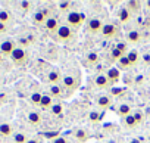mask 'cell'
Returning <instances> with one entry per match:
<instances>
[{
  "label": "cell",
  "mask_w": 150,
  "mask_h": 143,
  "mask_svg": "<svg viewBox=\"0 0 150 143\" xmlns=\"http://www.w3.org/2000/svg\"><path fill=\"white\" fill-rule=\"evenodd\" d=\"M127 58L129 59V62H131L132 66H135V65L140 62V53H138L137 50H129V52L127 53Z\"/></svg>",
  "instance_id": "603a6c76"
},
{
  "label": "cell",
  "mask_w": 150,
  "mask_h": 143,
  "mask_svg": "<svg viewBox=\"0 0 150 143\" xmlns=\"http://www.w3.org/2000/svg\"><path fill=\"white\" fill-rule=\"evenodd\" d=\"M12 140H13V143H27L30 139L25 133H15L12 136Z\"/></svg>",
  "instance_id": "4316f807"
},
{
  "label": "cell",
  "mask_w": 150,
  "mask_h": 143,
  "mask_svg": "<svg viewBox=\"0 0 150 143\" xmlns=\"http://www.w3.org/2000/svg\"><path fill=\"white\" fill-rule=\"evenodd\" d=\"M50 112H52L54 117H62V114H63V106H62V103H60V102H54V105L52 106Z\"/></svg>",
  "instance_id": "83f0119b"
},
{
  "label": "cell",
  "mask_w": 150,
  "mask_h": 143,
  "mask_svg": "<svg viewBox=\"0 0 150 143\" xmlns=\"http://www.w3.org/2000/svg\"><path fill=\"white\" fill-rule=\"evenodd\" d=\"M11 59H12V62H13L15 65L22 66V65H25L27 60H28V53L25 52V49L16 47V49L13 50V53L11 55Z\"/></svg>",
  "instance_id": "3957f363"
},
{
  "label": "cell",
  "mask_w": 150,
  "mask_h": 143,
  "mask_svg": "<svg viewBox=\"0 0 150 143\" xmlns=\"http://www.w3.org/2000/svg\"><path fill=\"white\" fill-rule=\"evenodd\" d=\"M125 38H127V43L129 44H137L141 41V33L135 28H131L125 33Z\"/></svg>",
  "instance_id": "ba28073f"
},
{
  "label": "cell",
  "mask_w": 150,
  "mask_h": 143,
  "mask_svg": "<svg viewBox=\"0 0 150 143\" xmlns=\"http://www.w3.org/2000/svg\"><path fill=\"white\" fill-rule=\"evenodd\" d=\"M84 24H86V15H84L83 12L71 11V12L66 15V25L71 27L72 30H78V28H81Z\"/></svg>",
  "instance_id": "6da1fadb"
},
{
  "label": "cell",
  "mask_w": 150,
  "mask_h": 143,
  "mask_svg": "<svg viewBox=\"0 0 150 143\" xmlns=\"http://www.w3.org/2000/svg\"><path fill=\"white\" fill-rule=\"evenodd\" d=\"M127 8L134 14V12H138L140 11V8H141V3L140 2H137V0H129V2L127 3Z\"/></svg>",
  "instance_id": "f1b7e54d"
},
{
  "label": "cell",
  "mask_w": 150,
  "mask_h": 143,
  "mask_svg": "<svg viewBox=\"0 0 150 143\" xmlns=\"http://www.w3.org/2000/svg\"><path fill=\"white\" fill-rule=\"evenodd\" d=\"M52 15H49V11H38V12H35L34 15H33V22L35 24V25H43L44 27V24H46V21H47V18H50Z\"/></svg>",
  "instance_id": "9c48e42d"
},
{
  "label": "cell",
  "mask_w": 150,
  "mask_h": 143,
  "mask_svg": "<svg viewBox=\"0 0 150 143\" xmlns=\"http://www.w3.org/2000/svg\"><path fill=\"white\" fill-rule=\"evenodd\" d=\"M116 114H118L121 118H125V117H128V115L132 114V108H131L128 103H121V105L118 106V109H116Z\"/></svg>",
  "instance_id": "d6986e66"
},
{
  "label": "cell",
  "mask_w": 150,
  "mask_h": 143,
  "mask_svg": "<svg viewBox=\"0 0 150 143\" xmlns=\"http://www.w3.org/2000/svg\"><path fill=\"white\" fill-rule=\"evenodd\" d=\"M149 81H150V75H149Z\"/></svg>",
  "instance_id": "ee69618b"
},
{
  "label": "cell",
  "mask_w": 150,
  "mask_h": 143,
  "mask_svg": "<svg viewBox=\"0 0 150 143\" xmlns=\"http://www.w3.org/2000/svg\"><path fill=\"white\" fill-rule=\"evenodd\" d=\"M96 103H97L99 108H102V109H108V108L112 106L113 99H112L110 96H108V95H102V96H99V97L96 99Z\"/></svg>",
  "instance_id": "9a60e30c"
},
{
  "label": "cell",
  "mask_w": 150,
  "mask_h": 143,
  "mask_svg": "<svg viewBox=\"0 0 150 143\" xmlns=\"http://www.w3.org/2000/svg\"><path fill=\"white\" fill-rule=\"evenodd\" d=\"M49 96H52L53 99H60L63 96V87L60 84H56V86H49Z\"/></svg>",
  "instance_id": "e0dca14e"
},
{
  "label": "cell",
  "mask_w": 150,
  "mask_h": 143,
  "mask_svg": "<svg viewBox=\"0 0 150 143\" xmlns=\"http://www.w3.org/2000/svg\"><path fill=\"white\" fill-rule=\"evenodd\" d=\"M44 28L49 31V33H57V30L60 28V24H59V19L56 16H50L47 18L46 24H44Z\"/></svg>",
  "instance_id": "5bb4252c"
},
{
  "label": "cell",
  "mask_w": 150,
  "mask_h": 143,
  "mask_svg": "<svg viewBox=\"0 0 150 143\" xmlns=\"http://www.w3.org/2000/svg\"><path fill=\"white\" fill-rule=\"evenodd\" d=\"M74 137H75V140H77L78 143H86L90 139V133H88L87 128H78V130H75Z\"/></svg>",
  "instance_id": "2e32d148"
},
{
  "label": "cell",
  "mask_w": 150,
  "mask_h": 143,
  "mask_svg": "<svg viewBox=\"0 0 150 143\" xmlns=\"http://www.w3.org/2000/svg\"><path fill=\"white\" fill-rule=\"evenodd\" d=\"M52 143H69V142H68V139H66L65 136H56V137L52 140Z\"/></svg>",
  "instance_id": "8d00e7d4"
},
{
  "label": "cell",
  "mask_w": 150,
  "mask_h": 143,
  "mask_svg": "<svg viewBox=\"0 0 150 143\" xmlns=\"http://www.w3.org/2000/svg\"><path fill=\"white\" fill-rule=\"evenodd\" d=\"M122 56H125V55H124V53H122L121 50H118L116 47H113V49L110 50V58H112V60L118 62V60H119V59H121Z\"/></svg>",
  "instance_id": "d6a6232c"
},
{
  "label": "cell",
  "mask_w": 150,
  "mask_h": 143,
  "mask_svg": "<svg viewBox=\"0 0 150 143\" xmlns=\"http://www.w3.org/2000/svg\"><path fill=\"white\" fill-rule=\"evenodd\" d=\"M100 118H102V115H100L97 111H91V112H90V115H88V120H90L91 122H99V121H100Z\"/></svg>",
  "instance_id": "e575fe53"
},
{
  "label": "cell",
  "mask_w": 150,
  "mask_h": 143,
  "mask_svg": "<svg viewBox=\"0 0 150 143\" xmlns=\"http://www.w3.org/2000/svg\"><path fill=\"white\" fill-rule=\"evenodd\" d=\"M27 143H40V140H38V139H35V137H33V139H30Z\"/></svg>",
  "instance_id": "60d3db41"
},
{
  "label": "cell",
  "mask_w": 150,
  "mask_h": 143,
  "mask_svg": "<svg viewBox=\"0 0 150 143\" xmlns=\"http://www.w3.org/2000/svg\"><path fill=\"white\" fill-rule=\"evenodd\" d=\"M6 31H8V25L0 24V34H3V33H6Z\"/></svg>",
  "instance_id": "ab89813d"
},
{
  "label": "cell",
  "mask_w": 150,
  "mask_h": 143,
  "mask_svg": "<svg viewBox=\"0 0 150 143\" xmlns=\"http://www.w3.org/2000/svg\"><path fill=\"white\" fill-rule=\"evenodd\" d=\"M116 63H118V68H119V69H129V68H132V65H131L129 59L127 58V55H125V56H122Z\"/></svg>",
  "instance_id": "d4e9b609"
},
{
  "label": "cell",
  "mask_w": 150,
  "mask_h": 143,
  "mask_svg": "<svg viewBox=\"0 0 150 143\" xmlns=\"http://www.w3.org/2000/svg\"><path fill=\"white\" fill-rule=\"evenodd\" d=\"M147 139H149V142H150V133H149V136H147Z\"/></svg>",
  "instance_id": "7bdbcfd3"
},
{
  "label": "cell",
  "mask_w": 150,
  "mask_h": 143,
  "mask_svg": "<svg viewBox=\"0 0 150 143\" xmlns=\"http://www.w3.org/2000/svg\"><path fill=\"white\" fill-rule=\"evenodd\" d=\"M53 105H54L53 97H52V96H49V95H43V99H41L40 108H41V109H46V111H50Z\"/></svg>",
  "instance_id": "ffe728a7"
},
{
  "label": "cell",
  "mask_w": 150,
  "mask_h": 143,
  "mask_svg": "<svg viewBox=\"0 0 150 143\" xmlns=\"http://www.w3.org/2000/svg\"><path fill=\"white\" fill-rule=\"evenodd\" d=\"M71 6H72L71 2H59V3H57V9H59L60 12H65L66 15L71 12Z\"/></svg>",
  "instance_id": "f546056e"
},
{
  "label": "cell",
  "mask_w": 150,
  "mask_h": 143,
  "mask_svg": "<svg viewBox=\"0 0 150 143\" xmlns=\"http://www.w3.org/2000/svg\"><path fill=\"white\" fill-rule=\"evenodd\" d=\"M41 99H43V95H41L40 92H34V93H31V96H30V102H31V105H34V106H40Z\"/></svg>",
  "instance_id": "484cf974"
},
{
  "label": "cell",
  "mask_w": 150,
  "mask_h": 143,
  "mask_svg": "<svg viewBox=\"0 0 150 143\" xmlns=\"http://www.w3.org/2000/svg\"><path fill=\"white\" fill-rule=\"evenodd\" d=\"M27 120H28V122H30L31 125H40V124H41V121H43L41 114H40V112H37V111H31V112H28Z\"/></svg>",
  "instance_id": "ac0fdd59"
},
{
  "label": "cell",
  "mask_w": 150,
  "mask_h": 143,
  "mask_svg": "<svg viewBox=\"0 0 150 143\" xmlns=\"http://www.w3.org/2000/svg\"><path fill=\"white\" fill-rule=\"evenodd\" d=\"M132 115H134V118H135V121H137V124L140 125V124H143L144 122V112L141 111V109H135V111H132Z\"/></svg>",
  "instance_id": "4dcf8cb0"
},
{
  "label": "cell",
  "mask_w": 150,
  "mask_h": 143,
  "mask_svg": "<svg viewBox=\"0 0 150 143\" xmlns=\"http://www.w3.org/2000/svg\"><path fill=\"white\" fill-rule=\"evenodd\" d=\"M87 62H88L90 65H96V63L99 62V53H97V52H90V53L87 55Z\"/></svg>",
  "instance_id": "1f68e13d"
},
{
  "label": "cell",
  "mask_w": 150,
  "mask_h": 143,
  "mask_svg": "<svg viewBox=\"0 0 150 143\" xmlns=\"http://www.w3.org/2000/svg\"><path fill=\"white\" fill-rule=\"evenodd\" d=\"M110 95H112V96L119 97V96H122V95H124V90H122V89H112V90H110Z\"/></svg>",
  "instance_id": "74e56055"
},
{
  "label": "cell",
  "mask_w": 150,
  "mask_h": 143,
  "mask_svg": "<svg viewBox=\"0 0 150 143\" xmlns=\"http://www.w3.org/2000/svg\"><path fill=\"white\" fill-rule=\"evenodd\" d=\"M62 80H63V75L60 74V71H56V69L50 71V73L47 74V77H46V81H47L50 86L60 84V81H62Z\"/></svg>",
  "instance_id": "30bf717a"
},
{
  "label": "cell",
  "mask_w": 150,
  "mask_h": 143,
  "mask_svg": "<svg viewBox=\"0 0 150 143\" xmlns=\"http://www.w3.org/2000/svg\"><path fill=\"white\" fill-rule=\"evenodd\" d=\"M103 21L100 19V18H97V16H93V18H90L88 21H87V31L90 33V34H99V33H102V28H103Z\"/></svg>",
  "instance_id": "277c9868"
},
{
  "label": "cell",
  "mask_w": 150,
  "mask_h": 143,
  "mask_svg": "<svg viewBox=\"0 0 150 143\" xmlns=\"http://www.w3.org/2000/svg\"><path fill=\"white\" fill-rule=\"evenodd\" d=\"M31 6H33L31 2H19V8H21V11H24V12H28V11L31 9Z\"/></svg>",
  "instance_id": "d590c367"
},
{
  "label": "cell",
  "mask_w": 150,
  "mask_h": 143,
  "mask_svg": "<svg viewBox=\"0 0 150 143\" xmlns=\"http://www.w3.org/2000/svg\"><path fill=\"white\" fill-rule=\"evenodd\" d=\"M62 84H63V89H65V90H71V92H72V90L77 89L78 81H77V78L72 77V75H63Z\"/></svg>",
  "instance_id": "4fadbf2b"
},
{
  "label": "cell",
  "mask_w": 150,
  "mask_h": 143,
  "mask_svg": "<svg viewBox=\"0 0 150 143\" xmlns=\"http://www.w3.org/2000/svg\"><path fill=\"white\" fill-rule=\"evenodd\" d=\"M118 19H119L121 24H128V22L132 19V12H131L127 6H122V8H119V11H118Z\"/></svg>",
  "instance_id": "8fae6325"
},
{
  "label": "cell",
  "mask_w": 150,
  "mask_h": 143,
  "mask_svg": "<svg viewBox=\"0 0 150 143\" xmlns=\"http://www.w3.org/2000/svg\"><path fill=\"white\" fill-rule=\"evenodd\" d=\"M143 78H144V77H143L141 74H140V75H137V77H135V83H137V84H143V81H144Z\"/></svg>",
  "instance_id": "f35d334b"
},
{
  "label": "cell",
  "mask_w": 150,
  "mask_h": 143,
  "mask_svg": "<svg viewBox=\"0 0 150 143\" xmlns=\"http://www.w3.org/2000/svg\"><path fill=\"white\" fill-rule=\"evenodd\" d=\"M0 134L5 136V137H9V136H13V127L9 124V122H2L0 124Z\"/></svg>",
  "instance_id": "44dd1931"
},
{
  "label": "cell",
  "mask_w": 150,
  "mask_h": 143,
  "mask_svg": "<svg viewBox=\"0 0 150 143\" xmlns=\"http://www.w3.org/2000/svg\"><path fill=\"white\" fill-rule=\"evenodd\" d=\"M12 22V15L8 12V11H5V9H2L0 11V24H5V25H9Z\"/></svg>",
  "instance_id": "cb8c5ba5"
},
{
  "label": "cell",
  "mask_w": 150,
  "mask_h": 143,
  "mask_svg": "<svg viewBox=\"0 0 150 143\" xmlns=\"http://www.w3.org/2000/svg\"><path fill=\"white\" fill-rule=\"evenodd\" d=\"M115 47H116L118 50H121L124 55L128 53V43H125V41H118V43L115 44Z\"/></svg>",
  "instance_id": "836d02e7"
},
{
  "label": "cell",
  "mask_w": 150,
  "mask_h": 143,
  "mask_svg": "<svg viewBox=\"0 0 150 143\" xmlns=\"http://www.w3.org/2000/svg\"><path fill=\"white\" fill-rule=\"evenodd\" d=\"M116 34H118V28H116L115 24H105L103 25L102 36L105 38H113V37H116Z\"/></svg>",
  "instance_id": "7c38bea8"
},
{
  "label": "cell",
  "mask_w": 150,
  "mask_h": 143,
  "mask_svg": "<svg viewBox=\"0 0 150 143\" xmlns=\"http://www.w3.org/2000/svg\"><path fill=\"white\" fill-rule=\"evenodd\" d=\"M15 49H16V44H15V41L11 40V38L3 40L2 43H0V53L5 55V56H11Z\"/></svg>",
  "instance_id": "52a82bcc"
},
{
  "label": "cell",
  "mask_w": 150,
  "mask_h": 143,
  "mask_svg": "<svg viewBox=\"0 0 150 143\" xmlns=\"http://www.w3.org/2000/svg\"><path fill=\"white\" fill-rule=\"evenodd\" d=\"M122 122H124V127H125V128H128V130H134V128L138 125L132 114H131V115H128V117H125V118H122Z\"/></svg>",
  "instance_id": "7402d4cb"
},
{
  "label": "cell",
  "mask_w": 150,
  "mask_h": 143,
  "mask_svg": "<svg viewBox=\"0 0 150 143\" xmlns=\"http://www.w3.org/2000/svg\"><path fill=\"white\" fill-rule=\"evenodd\" d=\"M105 74H106V77H108V80L110 81L112 86L116 84V83H119V80H121V69H119L118 66L108 68V69L105 71Z\"/></svg>",
  "instance_id": "8992f818"
},
{
  "label": "cell",
  "mask_w": 150,
  "mask_h": 143,
  "mask_svg": "<svg viewBox=\"0 0 150 143\" xmlns=\"http://www.w3.org/2000/svg\"><path fill=\"white\" fill-rule=\"evenodd\" d=\"M146 6H147V9L150 11V0H147V2H146Z\"/></svg>",
  "instance_id": "b9f144b4"
},
{
  "label": "cell",
  "mask_w": 150,
  "mask_h": 143,
  "mask_svg": "<svg viewBox=\"0 0 150 143\" xmlns=\"http://www.w3.org/2000/svg\"><path fill=\"white\" fill-rule=\"evenodd\" d=\"M75 38V30H72L68 25H60V28L56 33V40L60 43H71Z\"/></svg>",
  "instance_id": "7a4b0ae2"
},
{
  "label": "cell",
  "mask_w": 150,
  "mask_h": 143,
  "mask_svg": "<svg viewBox=\"0 0 150 143\" xmlns=\"http://www.w3.org/2000/svg\"><path fill=\"white\" fill-rule=\"evenodd\" d=\"M94 86L97 89H100V90H108V89L112 87V84L108 80V77H106L105 73H100V74H96L94 75Z\"/></svg>",
  "instance_id": "5b68a950"
}]
</instances>
